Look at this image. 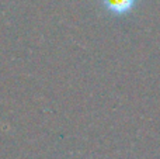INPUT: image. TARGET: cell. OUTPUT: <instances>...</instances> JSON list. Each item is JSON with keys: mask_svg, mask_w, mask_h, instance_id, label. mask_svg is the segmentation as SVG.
Returning a JSON list of instances; mask_svg holds the SVG:
<instances>
[{"mask_svg": "<svg viewBox=\"0 0 160 159\" xmlns=\"http://www.w3.org/2000/svg\"><path fill=\"white\" fill-rule=\"evenodd\" d=\"M133 3H135V0H104L105 7L110 11L117 14H122L129 11L132 8Z\"/></svg>", "mask_w": 160, "mask_h": 159, "instance_id": "cell-1", "label": "cell"}]
</instances>
